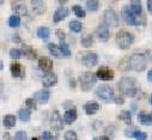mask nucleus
<instances>
[{
  "label": "nucleus",
  "mask_w": 152,
  "mask_h": 140,
  "mask_svg": "<svg viewBox=\"0 0 152 140\" xmlns=\"http://www.w3.org/2000/svg\"><path fill=\"white\" fill-rule=\"evenodd\" d=\"M119 90L121 91L122 95L127 97H134L138 93V88H137V82L132 77H124L119 82Z\"/></svg>",
  "instance_id": "1"
},
{
  "label": "nucleus",
  "mask_w": 152,
  "mask_h": 140,
  "mask_svg": "<svg viewBox=\"0 0 152 140\" xmlns=\"http://www.w3.org/2000/svg\"><path fill=\"white\" fill-rule=\"evenodd\" d=\"M134 41V36L133 34L128 32V31H125V30H121L118 32L116 35V44L119 48L121 49H128L132 43Z\"/></svg>",
  "instance_id": "2"
},
{
  "label": "nucleus",
  "mask_w": 152,
  "mask_h": 140,
  "mask_svg": "<svg viewBox=\"0 0 152 140\" xmlns=\"http://www.w3.org/2000/svg\"><path fill=\"white\" fill-rule=\"evenodd\" d=\"M129 62H131V69H134L137 72H141L147 66V58L144 54H133L129 56Z\"/></svg>",
  "instance_id": "3"
},
{
  "label": "nucleus",
  "mask_w": 152,
  "mask_h": 140,
  "mask_svg": "<svg viewBox=\"0 0 152 140\" xmlns=\"http://www.w3.org/2000/svg\"><path fill=\"white\" fill-rule=\"evenodd\" d=\"M79 82L83 91H90L96 84V76L92 72H85L79 77Z\"/></svg>",
  "instance_id": "4"
},
{
  "label": "nucleus",
  "mask_w": 152,
  "mask_h": 140,
  "mask_svg": "<svg viewBox=\"0 0 152 140\" xmlns=\"http://www.w3.org/2000/svg\"><path fill=\"white\" fill-rule=\"evenodd\" d=\"M96 96L104 102H110L114 98V90L109 85H99L96 90Z\"/></svg>",
  "instance_id": "5"
},
{
  "label": "nucleus",
  "mask_w": 152,
  "mask_h": 140,
  "mask_svg": "<svg viewBox=\"0 0 152 140\" xmlns=\"http://www.w3.org/2000/svg\"><path fill=\"white\" fill-rule=\"evenodd\" d=\"M103 19H104V23L105 25L108 26H118L120 24V20H119V16L118 13L111 10V9H108L104 11L103 13Z\"/></svg>",
  "instance_id": "6"
},
{
  "label": "nucleus",
  "mask_w": 152,
  "mask_h": 140,
  "mask_svg": "<svg viewBox=\"0 0 152 140\" xmlns=\"http://www.w3.org/2000/svg\"><path fill=\"white\" fill-rule=\"evenodd\" d=\"M80 61L86 67H94L98 62V56L96 53H85V54H82Z\"/></svg>",
  "instance_id": "7"
},
{
  "label": "nucleus",
  "mask_w": 152,
  "mask_h": 140,
  "mask_svg": "<svg viewBox=\"0 0 152 140\" xmlns=\"http://www.w3.org/2000/svg\"><path fill=\"white\" fill-rule=\"evenodd\" d=\"M50 126H52V128H53L54 131H56V132H59V131H61V129L64 128V121H62V119H61V116H60V114H59L58 110L53 112V114H52V117H50Z\"/></svg>",
  "instance_id": "8"
},
{
  "label": "nucleus",
  "mask_w": 152,
  "mask_h": 140,
  "mask_svg": "<svg viewBox=\"0 0 152 140\" xmlns=\"http://www.w3.org/2000/svg\"><path fill=\"white\" fill-rule=\"evenodd\" d=\"M95 76L101 80H111L114 78V71L108 67H99Z\"/></svg>",
  "instance_id": "9"
},
{
  "label": "nucleus",
  "mask_w": 152,
  "mask_h": 140,
  "mask_svg": "<svg viewBox=\"0 0 152 140\" xmlns=\"http://www.w3.org/2000/svg\"><path fill=\"white\" fill-rule=\"evenodd\" d=\"M11 7L17 15H22V16L28 15V7L23 0H13L11 4Z\"/></svg>",
  "instance_id": "10"
},
{
  "label": "nucleus",
  "mask_w": 152,
  "mask_h": 140,
  "mask_svg": "<svg viewBox=\"0 0 152 140\" xmlns=\"http://www.w3.org/2000/svg\"><path fill=\"white\" fill-rule=\"evenodd\" d=\"M122 18L128 25H135L137 24V18L128 6H125L122 9Z\"/></svg>",
  "instance_id": "11"
},
{
  "label": "nucleus",
  "mask_w": 152,
  "mask_h": 140,
  "mask_svg": "<svg viewBox=\"0 0 152 140\" xmlns=\"http://www.w3.org/2000/svg\"><path fill=\"white\" fill-rule=\"evenodd\" d=\"M50 98V92L48 90H41V91H37L34 93V101H37L41 104H46Z\"/></svg>",
  "instance_id": "12"
},
{
  "label": "nucleus",
  "mask_w": 152,
  "mask_h": 140,
  "mask_svg": "<svg viewBox=\"0 0 152 140\" xmlns=\"http://www.w3.org/2000/svg\"><path fill=\"white\" fill-rule=\"evenodd\" d=\"M39 67L42 69L43 72L49 73V72H52V69H53V62H52V60L49 58L42 56V58L39 59Z\"/></svg>",
  "instance_id": "13"
},
{
  "label": "nucleus",
  "mask_w": 152,
  "mask_h": 140,
  "mask_svg": "<svg viewBox=\"0 0 152 140\" xmlns=\"http://www.w3.org/2000/svg\"><path fill=\"white\" fill-rule=\"evenodd\" d=\"M10 69H11V76L13 78H24V68L22 67L20 63L18 62L11 63Z\"/></svg>",
  "instance_id": "14"
},
{
  "label": "nucleus",
  "mask_w": 152,
  "mask_h": 140,
  "mask_svg": "<svg viewBox=\"0 0 152 140\" xmlns=\"http://www.w3.org/2000/svg\"><path fill=\"white\" fill-rule=\"evenodd\" d=\"M56 82H58V77H56L55 73H52V72L47 73L42 78V84H43L45 88H52L56 84Z\"/></svg>",
  "instance_id": "15"
},
{
  "label": "nucleus",
  "mask_w": 152,
  "mask_h": 140,
  "mask_svg": "<svg viewBox=\"0 0 152 140\" xmlns=\"http://www.w3.org/2000/svg\"><path fill=\"white\" fill-rule=\"evenodd\" d=\"M96 34H97L98 39L102 40V41H107V40H109V37H110L109 28H108L105 24L99 25V26L97 28V30H96Z\"/></svg>",
  "instance_id": "16"
},
{
  "label": "nucleus",
  "mask_w": 152,
  "mask_h": 140,
  "mask_svg": "<svg viewBox=\"0 0 152 140\" xmlns=\"http://www.w3.org/2000/svg\"><path fill=\"white\" fill-rule=\"evenodd\" d=\"M75 120H77V109H75V108L68 109V110L65 113V115H64V122H65L66 125H71V123H73Z\"/></svg>",
  "instance_id": "17"
},
{
  "label": "nucleus",
  "mask_w": 152,
  "mask_h": 140,
  "mask_svg": "<svg viewBox=\"0 0 152 140\" xmlns=\"http://www.w3.org/2000/svg\"><path fill=\"white\" fill-rule=\"evenodd\" d=\"M67 16H68V10H67L65 6H60V7H58L56 11L54 12V22H55V23L61 22V20H64Z\"/></svg>",
  "instance_id": "18"
},
{
  "label": "nucleus",
  "mask_w": 152,
  "mask_h": 140,
  "mask_svg": "<svg viewBox=\"0 0 152 140\" xmlns=\"http://www.w3.org/2000/svg\"><path fill=\"white\" fill-rule=\"evenodd\" d=\"M84 110L88 115H94V114H96L97 112L101 110V106L96 102H89L84 106Z\"/></svg>",
  "instance_id": "19"
},
{
  "label": "nucleus",
  "mask_w": 152,
  "mask_h": 140,
  "mask_svg": "<svg viewBox=\"0 0 152 140\" xmlns=\"http://www.w3.org/2000/svg\"><path fill=\"white\" fill-rule=\"evenodd\" d=\"M30 3H31V6H32V10L36 13L41 15L46 11V5H45L43 0H30Z\"/></svg>",
  "instance_id": "20"
},
{
  "label": "nucleus",
  "mask_w": 152,
  "mask_h": 140,
  "mask_svg": "<svg viewBox=\"0 0 152 140\" xmlns=\"http://www.w3.org/2000/svg\"><path fill=\"white\" fill-rule=\"evenodd\" d=\"M22 55L26 56L28 59L30 60H34L37 58V53L35 49H32V47H29V46H24V48L22 49Z\"/></svg>",
  "instance_id": "21"
},
{
  "label": "nucleus",
  "mask_w": 152,
  "mask_h": 140,
  "mask_svg": "<svg viewBox=\"0 0 152 140\" xmlns=\"http://www.w3.org/2000/svg\"><path fill=\"white\" fill-rule=\"evenodd\" d=\"M131 11L133 12L134 16L141 15L142 7H141V1H140V0H132V3H131Z\"/></svg>",
  "instance_id": "22"
},
{
  "label": "nucleus",
  "mask_w": 152,
  "mask_h": 140,
  "mask_svg": "<svg viewBox=\"0 0 152 140\" xmlns=\"http://www.w3.org/2000/svg\"><path fill=\"white\" fill-rule=\"evenodd\" d=\"M3 123L6 128H12L16 126V116L15 115H11V114H7L4 116V120H3Z\"/></svg>",
  "instance_id": "23"
},
{
  "label": "nucleus",
  "mask_w": 152,
  "mask_h": 140,
  "mask_svg": "<svg viewBox=\"0 0 152 140\" xmlns=\"http://www.w3.org/2000/svg\"><path fill=\"white\" fill-rule=\"evenodd\" d=\"M139 121L142 126H151L152 123V116L151 114H146V113H140L139 114Z\"/></svg>",
  "instance_id": "24"
},
{
  "label": "nucleus",
  "mask_w": 152,
  "mask_h": 140,
  "mask_svg": "<svg viewBox=\"0 0 152 140\" xmlns=\"http://www.w3.org/2000/svg\"><path fill=\"white\" fill-rule=\"evenodd\" d=\"M50 35V30L47 28V26H40L37 29V36L42 40H47Z\"/></svg>",
  "instance_id": "25"
},
{
  "label": "nucleus",
  "mask_w": 152,
  "mask_h": 140,
  "mask_svg": "<svg viewBox=\"0 0 152 140\" xmlns=\"http://www.w3.org/2000/svg\"><path fill=\"white\" fill-rule=\"evenodd\" d=\"M119 69L122 72H126L131 69V62H129V56H125L120 62H119Z\"/></svg>",
  "instance_id": "26"
},
{
  "label": "nucleus",
  "mask_w": 152,
  "mask_h": 140,
  "mask_svg": "<svg viewBox=\"0 0 152 140\" xmlns=\"http://www.w3.org/2000/svg\"><path fill=\"white\" fill-rule=\"evenodd\" d=\"M18 116H19V120L22 122H28L30 120V116H31V112L29 109H20L18 112Z\"/></svg>",
  "instance_id": "27"
},
{
  "label": "nucleus",
  "mask_w": 152,
  "mask_h": 140,
  "mask_svg": "<svg viewBox=\"0 0 152 140\" xmlns=\"http://www.w3.org/2000/svg\"><path fill=\"white\" fill-rule=\"evenodd\" d=\"M119 119L122 120L127 125H132V114L128 110H122L120 113V115H119Z\"/></svg>",
  "instance_id": "28"
},
{
  "label": "nucleus",
  "mask_w": 152,
  "mask_h": 140,
  "mask_svg": "<svg viewBox=\"0 0 152 140\" xmlns=\"http://www.w3.org/2000/svg\"><path fill=\"white\" fill-rule=\"evenodd\" d=\"M68 26L74 32H80L82 29H83V24L80 22H78V20H71L69 24H68Z\"/></svg>",
  "instance_id": "29"
},
{
  "label": "nucleus",
  "mask_w": 152,
  "mask_h": 140,
  "mask_svg": "<svg viewBox=\"0 0 152 140\" xmlns=\"http://www.w3.org/2000/svg\"><path fill=\"white\" fill-rule=\"evenodd\" d=\"M48 49H49V52H50V54L53 56H55V58H61L62 56V54L60 52V48L58 46H55L54 43H49L48 44Z\"/></svg>",
  "instance_id": "30"
},
{
  "label": "nucleus",
  "mask_w": 152,
  "mask_h": 140,
  "mask_svg": "<svg viewBox=\"0 0 152 140\" xmlns=\"http://www.w3.org/2000/svg\"><path fill=\"white\" fill-rule=\"evenodd\" d=\"M59 48H60V52H61L62 56H66V58H69V56H71V50H69V48H68V44H67L65 41L60 42Z\"/></svg>",
  "instance_id": "31"
},
{
  "label": "nucleus",
  "mask_w": 152,
  "mask_h": 140,
  "mask_svg": "<svg viewBox=\"0 0 152 140\" xmlns=\"http://www.w3.org/2000/svg\"><path fill=\"white\" fill-rule=\"evenodd\" d=\"M86 9L89 11L95 12V11H97L99 9V3L97 1V0H88L86 1Z\"/></svg>",
  "instance_id": "32"
},
{
  "label": "nucleus",
  "mask_w": 152,
  "mask_h": 140,
  "mask_svg": "<svg viewBox=\"0 0 152 140\" xmlns=\"http://www.w3.org/2000/svg\"><path fill=\"white\" fill-rule=\"evenodd\" d=\"M20 24V17L17 16V15H13L9 18V25L11 28H18Z\"/></svg>",
  "instance_id": "33"
},
{
  "label": "nucleus",
  "mask_w": 152,
  "mask_h": 140,
  "mask_svg": "<svg viewBox=\"0 0 152 140\" xmlns=\"http://www.w3.org/2000/svg\"><path fill=\"white\" fill-rule=\"evenodd\" d=\"M82 44H83V47H85V48L91 47V46L94 44V37H92V35H88V36L83 37Z\"/></svg>",
  "instance_id": "34"
},
{
  "label": "nucleus",
  "mask_w": 152,
  "mask_h": 140,
  "mask_svg": "<svg viewBox=\"0 0 152 140\" xmlns=\"http://www.w3.org/2000/svg\"><path fill=\"white\" fill-rule=\"evenodd\" d=\"M73 12H74V15L77 16V17H80V18H84L85 17V11L80 7V6H78V5H75V6H73Z\"/></svg>",
  "instance_id": "35"
},
{
  "label": "nucleus",
  "mask_w": 152,
  "mask_h": 140,
  "mask_svg": "<svg viewBox=\"0 0 152 140\" xmlns=\"http://www.w3.org/2000/svg\"><path fill=\"white\" fill-rule=\"evenodd\" d=\"M65 140H78V136H77V133L74 131H67L64 135Z\"/></svg>",
  "instance_id": "36"
},
{
  "label": "nucleus",
  "mask_w": 152,
  "mask_h": 140,
  "mask_svg": "<svg viewBox=\"0 0 152 140\" xmlns=\"http://www.w3.org/2000/svg\"><path fill=\"white\" fill-rule=\"evenodd\" d=\"M138 131V128L137 127H134V126H131V127H128L126 131H125V135L127 136V138H133V135L135 134V132Z\"/></svg>",
  "instance_id": "37"
},
{
  "label": "nucleus",
  "mask_w": 152,
  "mask_h": 140,
  "mask_svg": "<svg viewBox=\"0 0 152 140\" xmlns=\"http://www.w3.org/2000/svg\"><path fill=\"white\" fill-rule=\"evenodd\" d=\"M133 138L135 140H147V134L145 132H140V131H137L135 134L133 135Z\"/></svg>",
  "instance_id": "38"
},
{
  "label": "nucleus",
  "mask_w": 152,
  "mask_h": 140,
  "mask_svg": "<svg viewBox=\"0 0 152 140\" xmlns=\"http://www.w3.org/2000/svg\"><path fill=\"white\" fill-rule=\"evenodd\" d=\"M10 56H11L12 59H16V60H17V59H19V58L22 56V50L13 48V49L10 50Z\"/></svg>",
  "instance_id": "39"
},
{
  "label": "nucleus",
  "mask_w": 152,
  "mask_h": 140,
  "mask_svg": "<svg viewBox=\"0 0 152 140\" xmlns=\"http://www.w3.org/2000/svg\"><path fill=\"white\" fill-rule=\"evenodd\" d=\"M15 140H28V135L24 131H18L15 134Z\"/></svg>",
  "instance_id": "40"
},
{
  "label": "nucleus",
  "mask_w": 152,
  "mask_h": 140,
  "mask_svg": "<svg viewBox=\"0 0 152 140\" xmlns=\"http://www.w3.org/2000/svg\"><path fill=\"white\" fill-rule=\"evenodd\" d=\"M25 104L28 106V108H29V109H32V110H36V109H37L36 102H35L32 98H28V99L25 101Z\"/></svg>",
  "instance_id": "41"
},
{
  "label": "nucleus",
  "mask_w": 152,
  "mask_h": 140,
  "mask_svg": "<svg viewBox=\"0 0 152 140\" xmlns=\"http://www.w3.org/2000/svg\"><path fill=\"white\" fill-rule=\"evenodd\" d=\"M56 36H58V39L62 42V41L65 40V37H66V35H65V32H64L62 30H60V29H59V30H56Z\"/></svg>",
  "instance_id": "42"
},
{
  "label": "nucleus",
  "mask_w": 152,
  "mask_h": 140,
  "mask_svg": "<svg viewBox=\"0 0 152 140\" xmlns=\"http://www.w3.org/2000/svg\"><path fill=\"white\" fill-rule=\"evenodd\" d=\"M42 140H52V134L49 132H43L42 133Z\"/></svg>",
  "instance_id": "43"
},
{
  "label": "nucleus",
  "mask_w": 152,
  "mask_h": 140,
  "mask_svg": "<svg viewBox=\"0 0 152 140\" xmlns=\"http://www.w3.org/2000/svg\"><path fill=\"white\" fill-rule=\"evenodd\" d=\"M114 102H115L116 104H120V106H121V104H124V103H125V101H124V98H122L121 96L115 97V98H114Z\"/></svg>",
  "instance_id": "44"
},
{
  "label": "nucleus",
  "mask_w": 152,
  "mask_h": 140,
  "mask_svg": "<svg viewBox=\"0 0 152 140\" xmlns=\"http://www.w3.org/2000/svg\"><path fill=\"white\" fill-rule=\"evenodd\" d=\"M147 11L150 13L152 12V0H147Z\"/></svg>",
  "instance_id": "45"
},
{
  "label": "nucleus",
  "mask_w": 152,
  "mask_h": 140,
  "mask_svg": "<svg viewBox=\"0 0 152 140\" xmlns=\"http://www.w3.org/2000/svg\"><path fill=\"white\" fill-rule=\"evenodd\" d=\"M69 86H72V88H75V80H74L73 78H71V79H69Z\"/></svg>",
  "instance_id": "46"
},
{
  "label": "nucleus",
  "mask_w": 152,
  "mask_h": 140,
  "mask_svg": "<svg viewBox=\"0 0 152 140\" xmlns=\"http://www.w3.org/2000/svg\"><path fill=\"white\" fill-rule=\"evenodd\" d=\"M147 79H148V82H152V71L147 72Z\"/></svg>",
  "instance_id": "47"
},
{
  "label": "nucleus",
  "mask_w": 152,
  "mask_h": 140,
  "mask_svg": "<svg viewBox=\"0 0 152 140\" xmlns=\"http://www.w3.org/2000/svg\"><path fill=\"white\" fill-rule=\"evenodd\" d=\"M99 140H110V139H109L107 135H103V136H101V138H99Z\"/></svg>",
  "instance_id": "48"
},
{
  "label": "nucleus",
  "mask_w": 152,
  "mask_h": 140,
  "mask_svg": "<svg viewBox=\"0 0 152 140\" xmlns=\"http://www.w3.org/2000/svg\"><path fill=\"white\" fill-rule=\"evenodd\" d=\"M58 1H59L61 5H64V4H66V3L68 1V0H58Z\"/></svg>",
  "instance_id": "49"
},
{
  "label": "nucleus",
  "mask_w": 152,
  "mask_h": 140,
  "mask_svg": "<svg viewBox=\"0 0 152 140\" xmlns=\"http://www.w3.org/2000/svg\"><path fill=\"white\" fill-rule=\"evenodd\" d=\"M4 68V63L1 62V61H0V71H1V69Z\"/></svg>",
  "instance_id": "50"
},
{
  "label": "nucleus",
  "mask_w": 152,
  "mask_h": 140,
  "mask_svg": "<svg viewBox=\"0 0 152 140\" xmlns=\"http://www.w3.org/2000/svg\"><path fill=\"white\" fill-rule=\"evenodd\" d=\"M31 140H39V139H37V138H32Z\"/></svg>",
  "instance_id": "51"
},
{
  "label": "nucleus",
  "mask_w": 152,
  "mask_h": 140,
  "mask_svg": "<svg viewBox=\"0 0 152 140\" xmlns=\"http://www.w3.org/2000/svg\"><path fill=\"white\" fill-rule=\"evenodd\" d=\"M94 140H99V138H95V139H94Z\"/></svg>",
  "instance_id": "52"
},
{
  "label": "nucleus",
  "mask_w": 152,
  "mask_h": 140,
  "mask_svg": "<svg viewBox=\"0 0 152 140\" xmlns=\"http://www.w3.org/2000/svg\"><path fill=\"white\" fill-rule=\"evenodd\" d=\"M3 1H4V0H0V4H1V3H3Z\"/></svg>",
  "instance_id": "53"
}]
</instances>
